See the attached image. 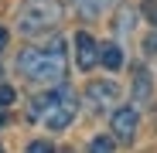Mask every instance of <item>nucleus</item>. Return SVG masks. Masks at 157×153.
<instances>
[{"instance_id":"f257e3e1","label":"nucleus","mask_w":157,"mask_h":153,"mask_svg":"<svg viewBox=\"0 0 157 153\" xmlns=\"http://www.w3.org/2000/svg\"><path fill=\"white\" fill-rule=\"evenodd\" d=\"M17 71L31 82H62L68 71V58H65V41L55 38L44 48H24L17 55Z\"/></svg>"},{"instance_id":"f03ea898","label":"nucleus","mask_w":157,"mask_h":153,"mask_svg":"<svg viewBox=\"0 0 157 153\" xmlns=\"http://www.w3.org/2000/svg\"><path fill=\"white\" fill-rule=\"evenodd\" d=\"M75 112H78V99H75V92L65 89V85L55 89V92H44V95H38V99L31 102V116H41L44 126L55 129V133L68 129L72 119H75Z\"/></svg>"},{"instance_id":"7ed1b4c3","label":"nucleus","mask_w":157,"mask_h":153,"mask_svg":"<svg viewBox=\"0 0 157 153\" xmlns=\"http://www.w3.org/2000/svg\"><path fill=\"white\" fill-rule=\"evenodd\" d=\"M62 4L58 0H28V4L21 7V14H17V27H21V34H44V31H51V27H58V20H62Z\"/></svg>"},{"instance_id":"20e7f679","label":"nucleus","mask_w":157,"mask_h":153,"mask_svg":"<svg viewBox=\"0 0 157 153\" xmlns=\"http://www.w3.org/2000/svg\"><path fill=\"white\" fill-rule=\"evenodd\" d=\"M116 99H120L116 82H89L86 85V106H89V112H106L109 106H116Z\"/></svg>"},{"instance_id":"39448f33","label":"nucleus","mask_w":157,"mask_h":153,"mask_svg":"<svg viewBox=\"0 0 157 153\" xmlns=\"http://www.w3.org/2000/svg\"><path fill=\"white\" fill-rule=\"evenodd\" d=\"M109 126H113V136H116L120 143H133V140H137L140 116H137V109H133V106H120V109L113 112Z\"/></svg>"},{"instance_id":"423d86ee","label":"nucleus","mask_w":157,"mask_h":153,"mask_svg":"<svg viewBox=\"0 0 157 153\" xmlns=\"http://www.w3.org/2000/svg\"><path fill=\"white\" fill-rule=\"evenodd\" d=\"M75 61H78L82 71H89V68L99 61V44H96V38H92L89 31H78V34H75Z\"/></svg>"},{"instance_id":"0eeeda50","label":"nucleus","mask_w":157,"mask_h":153,"mask_svg":"<svg viewBox=\"0 0 157 153\" xmlns=\"http://www.w3.org/2000/svg\"><path fill=\"white\" fill-rule=\"evenodd\" d=\"M150 95H154L150 71H147V68H137V71H133V99H137V102H147Z\"/></svg>"},{"instance_id":"6e6552de","label":"nucleus","mask_w":157,"mask_h":153,"mask_svg":"<svg viewBox=\"0 0 157 153\" xmlns=\"http://www.w3.org/2000/svg\"><path fill=\"white\" fill-rule=\"evenodd\" d=\"M99 61L106 65L109 71H116V68L123 65V48H120V44H102V48H99Z\"/></svg>"},{"instance_id":"1a4fd4ad","label":"nucleus","mask_w":157,"mask_h":153,"mask_svg":"<svg viewBox=\"0 0 157 153\" xmlns=\"http://www.w3.org/2000/svg\"><path fill=\"white\" fill-rule=\"evenodd\" d=\"M109 4H113V0H75V7H78L82 17H99Z\"/></svg>"},{"instance_id":"9d476101","label":"nucleus","mask_w":157,"mask_h":153,"mask_svg":"<svg viewBox=\"0 0 157 153\" xmlns=\"http://www.w3.org/2000/svg\"><path fill=\"white\" fill-rule=\"evenodd\" d=\"M89 153H113V140L109 136H96L89 143Z\"/></svg>"},{"instance_id":"9b49d317","label":"nucleus","mask_w":157,"mask_h":153,"mask_svg":"<svg viewBox=\"0 0 157 153\" xmlns=\"http://www.w3.org/2000/svg\"><path fill=\"white\" fill-rule=\"evenodd\" d=\"M140 14L154 24V27H157V0H144V7H140Z\"/></svg>"},{"instance_id":"f8f14e48","label":"nucleus","mask_w":157,"mask_h":153,"mask_svg":"<svg viewBox=\"0 0 157 153\" xmlns=\"http://www.w3.org/2000/svg\"><path fill=\"white\" fill-rule=\"evenodd\" d=\"M28 153H55V150H51V143H44V140H34V143H28Z\"/></svg>"},{"instance_id":"ddd939ff","label":"nucleus","mask_w":157,"mask_h":153,"mask_svg":"<svg viewBox=\"0 0 157 153\" xmlns=\"http://www.w3.org/2000/svg\"><path fill=\"white\" fill-rule=\"evenodd\" d=\"M130 24H133V14L123 10V14H120V20H116V31H123V34H126V31H130Z\"/></svg>"},{"instance_id":"4468645a","label":"nucleus","mask_w":157,"mask_h":153,"mask_svg":"<svg viewBox=\"0 0 157 153\" xmlns=\"http://www.w3.org/2000/svg\"><path fill=\"white\" fill-rule=\"evenodd\" d=\"M14 102V89L10 85H0V106H10Z\"/></svg>"},{"instance_id":"2eb2a0df","label":"nucleus","mask_w":157,"mask_h":153,"mask_svg":"<svg viewBox=\"0 0 157 153\" xmlns=\"http://www.w3.org/2000/svg\"><path fill=\"white\" fill-rule=\"evenodd\" d=\"M144 51H147V55H157V34H150V38L144 41Z\"/></svg>"},{"instance_id":"dca6fc26","label":"nucleus","mask_w":157,"mask_h":153,"mask_svg":"<svg viewBox=\"0 0 157 153\" xmlns=\"http://www.w3.org/2000/svg\"><path fill=\"white\" fill-rule=\"evenodd\" d=\"M4 48H7V31L0 27V51H4Z\"/></svg>"},{"instance_id":"f3484780","label":"nucleus","mask_w":157,"mask_h":153,"mask_svg":"<svg viewBox=\"0 0 157 153\" xmlns=\"http://www.w3.org/2000/svg\"><path fill=\"white\" fill-rule=\"evenodd\" d=\"M0 153H4V150H0Z\"/></svg>"},{"instance_id":"a211bd4d","label":"nucleus","mask_w":157,"mask_h":153,"mask_svg":"<svg viewBox=\"0 0 157 153\" xmlns=\"http://www.w3.org/2000/svg\"><path fill=\"white\" fill-rule=\"evenodd\" d=\"M65 153H68V150H65Z\"/></svg>"}]
</instances>
